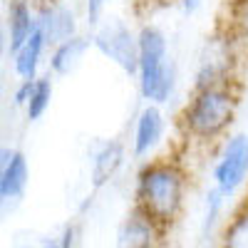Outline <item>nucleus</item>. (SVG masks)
<instances>
[{"mask_svg":"<svg viewBox=\"0 0 248 248\" xmlns=\"http://www.w3.org/2000/svg\"><path fill=\"white\" fill-rule=\"evenodd\" d=\"M139 94L152 105H167L176 90V67L169 55V40L156 25L139 30Z\"/></svg>","mask_w":248,"mask_h":248,"instance_id":"obj_1","label":"nucleus"},{"mask_svg":"<svg viewBox=\"0 0 248 248\" xmlns=\"http://www.w3.org/2000/svg\"><path fill=\"white\" fill-rule=\"evenodd\" d=\"M186 194L184 171L171 161H152L137 176V206L156 223H171Z\"/></svg>","mask_w":248,"mask_h":248,"instance_id":"obj_2","label":"nucleus"},{"mask_svg":"<svg viewBox=\"0 0 248 248\" xmlns=\"http://www.w3.org/2000/svg\"><path fill=\"white\" fill-rule=\"evenodd\" d=\"M238 99L229 85L196 90L194 99L184 109V129L196 139H216L229 129L236 117Z\"/></svg>","mask_w":248,"mask_h":248,"instance_id":"obj_3","label":"nucleus"},{"mask_svg":"<svg viewBox=\"0 0 248 248\" xmlns=\"http://www.w3.org/2000/svg\"><path fill=\"white\" fill-rule=\"evenodd\" d=\"M92 47L107 57L109 62L129 77H137L139 72V32L134 35L132 28L122 17H107L99 23L92 35Z\"/></svg>","mask_w":248,"mask_h":248,"instance_id":"obj_4","label":"nucleus"},{"mask_svg":"<svg viewBox=\"0 0 248 248\" xmlns=\"http://www.w3.org/2000/svg\"><path fill=\"white\" fill-rule=\"evenodd\" d=\"M246 181H248V134L238 132L223 141L216 156L214 186L226 199H233L243 189Z\"/></svg>","mask_w":248,"mask_h":248,"instance_id":"obj_5","label":"nucleus"},{"mask_svg":"<svg viewBox=\"0 0 248 248\" xmlns=\"http://www.w3.org/2000/svg\"><path fill=\"white\" fill-rule=\"evenodd\" d=\"M30 184V167L20 149H3L0 152V201L5 206L17 203L25 196Z\"/></svg>","mask_w":248,"mask_h":248,"instance_id":"obj_6","label":"nucleus"},{"mask_svg":"<svg viewBox=\"0 0 248 248\" xmlns=\"http://www.w3.org/2000/svg\"><path fill=\"white\" fill-rule=\"evenodd\" d=\"M124 144L119 139H99L90 149V184L92 189L107 186L124 167Z\"/></svg>","mask_w":248,"mask_h":248,"instance_id":"obj_7","label":"nucleus"},{"mask_svg":"<svg viewBox=\"0 0 248 248\" xmlns=\"http://www.w3.org/2000/svg\"><path fill=\"white\" fill-rule=\"evenodd\" d=\"M37 28L40 32L45 35L47 45L55 47L60 43H65V40L79 35V23H77V15L72 8H67L62 0H57V3H45L40 5L37 10Z\"/></svg>","mask_w":248,"mask_h":248,"instance_id":"obj_8","label":"nucleus"},{"mask_svg":"<svg viewBox=\"0 0 248 248\" xmlns=\"http://www.w3.org/2000/svg\"><path fill=\"white\" fill-rule=\"evenodd\" d=\"M37 30V15L30 0H8L5 8V52L15 55Z\"/></svg>","mask_w":248,"mask_h":248,"instance_id":"obj_9","label":"nucleus"},{"mask_svg":"<svg viewBox=\"0 0 248 248\" xmlns=\"http://www.w3.org/2000/svg\"><path fill=\"white\" fill-rule=\"evenodd\" d=\"M164 129H167V119H164V112L159 109V105H152L147 102L137 117L134 124V141H132V152L137 159L149 156L164 139Z\"/></svg>","mask_w":248,"mask_h":248,"instance_id":"obj_10","label":"nucleus"},{"mask_svg":"<svg viewBox=\"0 0 248 248\" xmlns=\"http://www.w3.org/2000/svg\"><path fill=\"white\" fill-rule=\"evenodd\" d=\"M156 221L144 211V209H137L129 211L124 216V221L119 223L117 229V246L119 248H149L156 243Z\"/></svg>","mask_w":248,"mask_h":248,"instance_id":"obj_11","label":"nucleus"},{"mask_svg":"<svg viewBox=\"0 0 248 248\" xmlns=\"http://www.w3.org/2000/svg\"><path fill=\"white\" fill-rule=\"evenodd\" d=\"M92 40L90 37H82V35H75L65 43H60L52 47L50 52V72L57 75V77H65L70 72H75V67L82 62L85 52L90 50Z\"/></svg>","mask_w":248,"mask_h":248,"instance_id":"obj_12","label":"nucleus"},{"mask_svg":"<svg viewBox=\"0 0 248 248\" xmlns=\"http://www.w3.org/2000/svg\"><path fill=\"white\" fill-rule=\"evenodd\" d=\"M47 47H50V45H47L45 35L40 32V28H37L28 43L20 47L15 55H10L15 75H17L20 79H35V77H37V70H40V62H43V55H45Z\"/></svg>","mask_w":248,"mask_h":248,"instance_id":"obj_13","label":"nucleus"},{"mask_svg":"<svg viewBox=\"0 0 248 248\" xmlns=\"http://www.w3.org/2000/svg\"><path fill=\"white\" fill-rule=\"evenodd\" d=\"M52 92H55L52 77L50 75H37L35 85H32V94L25 105V117L30 122H37V119L45 117V112L50 109V102H52Z\"/></svg>","mask_w":248,"mask_h":248,"instance_id":"obj_14","label":"nucleus"},{"mask_svg":"<svg viewBox=\"0 0 248 248\" xmlns=\"http://www.w3.org/2000/svg\"><path fill=\"white\" fill-rule=\"evenodd\" d=\"M226 199L216 186L206 194V211H203V218H201V238L206 241L211 233H214V229L218 226V221H221V216H223V209H226Z\"/></svg>","mask_w":248,"mask_h":248,"instance_id":"obj_15","label":"nucleus"},{"mask_svg":"<svg viewBox=\"0 0 248 248\" xmlns=\"http://www.w3.org/2000/svg\"><path fill=\"white\" fill-rule=\"evenodd\" d=\"M223 243L231 248H248V206L229 223V229L223 233Z\"/></svg>","mask_w":248,"mask_h":248,"instance_id":"obj_16","label":"nucleus"},{"mask_svg":"<svg viewBox=\"0 0 248 248\" xmlns=\"http://www.w3.org/2000/svg\"><path fill=\"white\" fill-rule=\"evenodd\" d=\"M105 10H107V0H85V17L90 25H99L102 17H105Z\"/></svg>","mask_w":248,"mask_h":248,"instance_id":"obj_17","label":"nucleus"},{"mask_svg":"<svg viewBox=\"0 0 248 248\" xmlns=\"http://www.w3.org/2000/svg\"><path fill=\"white\" fill-rule=\"evenodd\" d=\"M32 85H35V79H20V82H17V87H15V92H13V105H15V107H23V109H25L28 99H30V94H32Z\"/></svg>","mask_w":248,"mask_h":248,"instance_id":"obj_18","label":"nucleus"},{"mask_svg":"<svg viewBox=\"0 0 248 248\" xmlns=\"http://www.w3.org/2000/svg\"><path fill=\"white\" fill-rule=\"evenodd\" d=\"M75 243H77V226H75V223H67L65 229H62V233H60L57 246H60V248H70V246H75Z\"/></svg>","mask_w":248,"mask_h":248,"instance_id":"obj_19","label":"nucleus"},{"mask_svg":"<svg viewBox=\"0 0 248 248\" xmlns=\"http://www.w3.org/2000/svg\"><path fill=\"white\" fill-rule=\"evenodd\" d=\"M201 3H203V0H181V10H184L186 15H194V13L201 8Z\"/></svg>","mask_w":248,"mask_h":248,"instance_id":"obj_20","label":"nucleus"},{"mask_svg":"<svg viewBox=\"0 0 248 248\" xmlns=\"http://www.w3.org/2000/svg\"><path fill=\"white\" fill-rule=\"evenodd\" d=\"M40 5H45V3H57V0H37Z\"/></svg>","mask_w":248,"mask_h":248,"instance_id":"obj_21","label":"nucleus"}]
</instances>
